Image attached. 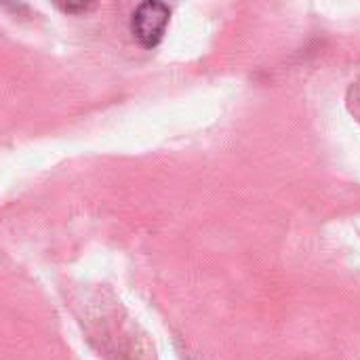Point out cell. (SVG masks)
<instances>
[{
	"instance_id": "6da1fadb",
	"label": "cell",
	"mask_w": 360,
	"mask_h": 360,
	"mask_svg": "<svg viewBox=\"0 0 360 360\" xmlns=\"http://www.w3.org/2000/svg\"><path fill=\"white\" fill-rule=\"evenodd\" d=\"M169 19H171V8L165 2L148 0L135 8L131 19V32L143 46L152 49L162 40Z\"/></svg>"
},
{
	"instance_id": "7a4b0ae2",
	"label": "cell",
	"mask_w": 360,
	"mask_h": 360,
	"mask_svg": "<svg viewBox=\"0 0 360 360\" xmlns=\"http://www.w3.org/2000/svg\"><path fill=\"white\" fill-rule=\"evenodd\" d=\"M61 8H63V11H68V13H74V11H86V8H93V4H63Z\"/></svg>"
}]
</instances>
